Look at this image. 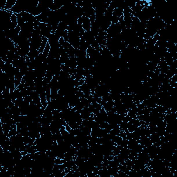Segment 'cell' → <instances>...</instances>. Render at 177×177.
Masks as SVG:
<instances>
[{"label":"cell","instance_id":"cell-1","mask_svg":"<svg viewBox=\"0 0 177 177\" xmlns=\"http://www.w3.org/2000/svg\"><path fill=\"white\" fill-rule=\"evenodd\" d=\"M143 123V122L140 121L138 118H131L129 120L127 123V130L129 132H133V131H136L140 126H141Z\"/></svg>","mask_w":177,"mask_h":177},{"label":"cell","instance_id":"cell-2","mask_svg":"<svg viewBox=\"0 0 177 177\" xmlns=\"http://www.w3.org/2000/svg\"><path fill=\"white\" fill-rule=\"evenodd\" d=\"M122 11H123V9L121 8H116L113 10L112 13V19H111V24H118L120 17L123 15Z\"/></svg>","mask_w":177,"mask_h":177},{"label":"cell","instance_id":"cell-3","mask_svg":"<svg viewBox=\"0 0 177 177\" xmlns=\"http://www.w3.org/2000/svg\"><path fill=\"white\" fill-rule=\"evenodd\" d=\"M115 102L111 99H109L107 102H106L104 105H102V107L104 108V110L106 112H110V111H112L113 110V107H114Z\"/></svg>","mask_w":177,"mask_h":177},{"label":"cell","instance_id":"cell-4","mask_svg":"<svg viewBox=\"0 0 177 177\" xmlns=\"http://www.w3.org/2000/svg\"><path fill=\"white\" fill-rule=\"evenodd\" d=\"M91 114H92V112L88 107L83 108L82 110L81 111V112H80V115H81V116H82V118L83 119V120L88 118L90 116H91Z\"/></svg>","mask_w":177,"mask_h":177},{"label":"cell","instance_id":"cell-5","mask_svg":"<svg viewBox=\"0 0 177 177\" xmlns=\"http://www.w3.org/2000/svg\"><path fill=\"white\" fill-rule=\"evenodd\" d=\"M17 125H16V124H13L11 126V128H10V131H9L8 137H9V138H10V137H11V136H16V135H17Z\"/></svg>","mask_w":177,"mask_h":177},{"label":"cell","instance_id":"cell-6","mask_svg":"<svg viewBox=\"0 0 177 177\" xmlns=\"http://www.w3.org/2000/svg\"><path fill=\"white\" fill-rule=\"evenodd\" d=\"M50 49V44H48H48H46V47H45L44 51H43V53H42L43 55H44V57H45V58H47L48 54H49Z\"/></svg>","mask_w":177,"mask_h":177}]
</instances>
